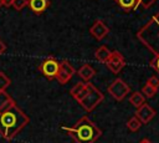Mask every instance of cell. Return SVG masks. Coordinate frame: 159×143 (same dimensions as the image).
<instances>
[{
  "mask_svg": "<svg viewBox=\"0 0 159 143\" xmlns=\"http://www.w3.org/2000/svg\"><path fill=\"white\" fill-rule=\"evenodd\" d=\"M108 93L116 99V101H123L127 95L130 92V87L122 80V78H116L107 88Z\"/></svg>",
  "mask_w": 159,
  "mask_h": 143,
  "instance_id": "5",
  "label": "cell"
},
{
  "mask_svg": "<svg viewBox=\"0 0 159 143\" xmlns=\"http://www.w3.org/2000/svg\"><path fill=\"white\" fill-rule=\"evenodd\" d=\"M155 114H157L155 109H154L150 104H148V103H143V104L139 106V107L137 108V111H135V116L139 118V121H140L143 124L149 123V122L155 117Z\"/></svg>",
  "mask_w": 159,
  "mask_h": 143,
  "instance_id": "9",
  "label": "cell"
},
{
  "mask_svg": "<svg viewBox=\"0 0 159 143\" xmlns=\"http://www.w3.org/2000/svg\"><path fill=\"white\" fill-rule=\"evenodd\" d=\"M76 73V70L75 67L66 60H63L61 63H60V70L57 72V76H56V80L58 81L60 85H66L72 77L73 75Z\"/></svg>",
  "mask_w": 159,
  "mask_h": 143,
  "instance_id": "8",
  "label": "cell"
},
{
  "mask_svg": "<svg viewBox=\"0 0 159 143\" xmlns=\"http://www.w3.org/2000/svg\"><path fill=\"white\" fill-rule=\"evenodd\" d=\"M142 122L139 121V118L137 116H133L130 117L128 121H127V128L130 131V132H138L139 128L142 127Z\"/></svg>",
  "mask_w": 159,
  "mask_h": 143,
  "instance_id": "17",
  "label": "cell"
},
{
  "mask_svg": "<svg viewBox=\"0 0 159 143\" xmlns=\"http://www.w3.org/2000/svg\"><path fill=\"white\" fill-rule=\"evenodd\" d=\"M109 32V29L107 27V25L102 21V20H96L94 24L91 26L89 29V34L98 41L103 40Z\"/></svg>",
  "mask_w": 159,
  "mask_h": 143,
  "instance_id": "10",
  "label": "cell"
},
{
  "mask_svg": "<svg viewBox=\"0 0 159 143\" xmlns=\"http://www.w3.org/2000/svg\"><path fill=\"white\" fill-rule=\"evenodd\" d=\"M139 41L154 55H159V11L137 32Z\"/></svg>",
  "mask_w": 159,
  "mask_h": 143,
  "instance_id": "3",
  "label": "cell"
},
{
  "mask_svg": "<svg viewBox=\"0 0 159 143\" xmlns=\"http://www.w3.org/2000/svg\"><path fill=\"white\" fill-rule=\"evenodd\" d=\"M5 50H6V46H5V44H4V42L0 40V56H1V55L5 52Z\"/></svg>",
  "mask_w": 159,
  "mask_h": 143,
  "instance_id": "25",
  "label": "cell"
},
{
  "mask_svg": "<svg viewBox=\"0 0 159 143\" xmlns=\"http://www.w3.org/2000/svg\"><path fill=\"white\" fill-rule=\"evenodd\" d=\"M30 118L16 106L15 102L0 111V136L11 141L27 123Z\"/></svg>",
  "mask_w": 159,
  "mask_h": 143,
  "instance_id": "1",
  "label": "cell"
},
{
  "mask_svg": "<svg viewBox=\"0 0 159 143\" xmlns=\"http://www.w3.org/2000/svg\"><path fill=\"white\" fill-rule=\"evenodd\" d=\"M4 6H6V7L12 6V0H4Z\"/></svg>",
  "mask_w": 159,
  "mask_h": 143,
  "instance_id": "26",
  "label": "cell"
},
{
  "mask_svg": "<svg viewBox=\"0 0 159 143\" xmlns=\"http://www.w3.org/2000/svg\"><path fill=\"white\" fill-rule=\"evenodd\" d=\"M155 2V0H139V5H142L144 9H148Z\"/></svg>",
  "mask_w": 159,
  "mask_h": 143,
  "instance_id": "23",
  "label": "cell"
},
{
  "mask_svg": "<svg viewBox=\"0 0 159 143\" xmlns=\"http://www.w3.org/2000/svg\"><path fill=\"white\" fill-rule=\"evenodd\" d=\"M158 92V87H155V86H153V85H150L149 82H145V85L142 87V93L147 97V98H150V97H153L155 93Z\"/></svg>",
  "mask_w": 159,
  "mask_h": 143,
  "instance_id": "19",
  "label": "cell"
},
{
  "mask_svg": "<svg viewBox=\"0 0 159 143\" xmlns=\"http://www.w3.org/2000/svg\"><path fill=\"white\" fill-rule=\"evenodd\" d=\"M4 6V0H0V7Z\"/></svg>",
  "mask_w": 159,
  "mask_h": 143,
  "instance_id": "28",
  "label": "cell"
},
{
  "mask_svg": "<svg viewBox=\"0 0 159 143\" xmlns=\"http://www.w3.org/2000/svg\"><path fill=\"white\" fill-rule=\"evenodd\" d=\"M12 102H15V101L10 97V95L6 91H0V111H2L4 108H6Z\"/></svg>",
  "mask_w": 159,
  "mask_h": 143,
  "instance_id": "18",
  "label": "cell"
},
{
  "mask_svg": "<svg viewBox=\"0 0 159 143\" xmlns=\"http://www.w3.org/2000/svg\"><path fill=\"white\" fill-rule=\"evenodd\" d=\"M76 143H94L101 136L102 131L86 116L80 118V121L73 127H62Z\"/></svg>",
  "mask_w": 159,
  "mask_h": 143,
  "instance_id": "2",
  "label": "cell"
},
{
  "mask_svg": "<svg viewBox=\"0 0 159 143\" xmlns=\"http://www.w3.org/2000/svg\"><path fill=\"white\" fill-rule=\"evenodd\" d=\"M129 102H130V104H133L134 107L138 108L139 106L145 103V96L142 92H133L129 97Z\"/></svg>",
  "mask_w": 159,
  "mask_h": 143,
  "instance_id": "16",
  "label": "cell"
},
{
  "mask_svg": "<svg viewBox=\"0 0 159 143\" xmlns=\"http://www.w3.org/2000/svg\"><path fill=\"white\" fill-rule=\"evenodd\" d=\"M39 68L48 80H53V78H56L57 72L60 70V62L53 57H48L42 61V63L40 65Z\"/></svg>",
  "mask_w": 159,
  "mask_h": 143,
  "instance_id": "6",
  "label": "cell"
},
{
  "mask_svg": "<svg viewBox=\"0 0 159 143\" xmlns=\"http://www.w3.org/2000/svg\"><path fill=\"white\" fill-rule=\"evenodd\" d=\"M104 99V96L103 93L94 86L89 82V87H88V91L87 93L84 95V97L82 99L78 101V103L81 104V107L86 111V112H91L93 111L102 101Z\"/></svg>",
  "mask_w": 159,
  "mask_h": 143,
  "instance_id": "4",
  "label": "cell"
},
{
  "mask_svg": "<svg viewBox=\"0 0 159 143\" xmlns=\"http://www.w3.org/2000/svg\"><path fill=\"white\" fill-rule=\"evenodd\" d=\"M150 65H152V67H154V70L159 73V55H158V56H154V58L150 61Z\"/></svg>",
  "mask_w": 159,
  "mask_h": 143,
  "instance_id": "22",
  "label": "cell"
},
{
  "mask_svg": "<svg viewBox=\"0 0 159 143\" xmlns=\"http://www.w3.org/2000/svg\"><path fill=\"white\" fill-rule=\"evenodd\" d=\"M111 52H112V51H111L107 46L102 45V46H99V47L96 50V52H94V57H96V60H97L98 62H101V63H106L107 60H108L109 56H111Z\"/></svg>",
  "mask_w": 159,
  "mask_h": 143,
  "instance_id": "14",
  "label": "cell"
},
{
  "mask_svg": "<svg viewBox=\"0 0 159 143\" xmlns=\"http://www.w3.org/2000/svg\"><path fill=\"white\" fill-rule=\"evenodd\" d=\"M27 2H29V0H12V7L16 11H20L25 6H27Z\"/></svg>",
  "mask_w": 159,
  "mask_h": 143,
  "instance_id": "21",
  "label": "cell"
},
{
  "mask_svg": "<svg viewBox=\"0 0 159 143\" xmlns=\"http://www.w3.org/2000/svg\"><path fill=\"white\" fill-rule=\"evenodd\" d=\"M139 143H152V142H150V141H149L148 138H143V139H142V141H140Z\"/></svg>",
  "mask_w": 159,
  "mask_h": 143,
  "instance_id": "27",
  "label": "cell"
},
{
  "mask_svg": "<svg viewBox=\"0 0 159 143\" xmlns=\"http://www.w3.org/2000/svg\"><path fill=\"white\" fill-rule=\"evenodd\" d=\"M27 6L35 14H42L50 6V1L48 0H29Z\"/></svg>",
  "mask_w": 159,
  "mask_h": 143,
  "instance_id": "13",
  "label": "cell"
},
{
  "mask_svg": "<svg viewBox=\"0 0 159 143\" xmlns=\"http://www.w3.org/2000/svg\"><path fill=\"white\" fill-rule=\"evenodd\" d=\"M147 82H149L150 85H153V86H155V87L159 88V77L158 76H152L150 78H148Z\"/></svg>",
  "mask_w": 159,
  "mask_h": 143,
  "instance_id": "24",
  "label": "cell"
},
{
  "mask_svg": "<svg viewBox=\"0 0 159 143\" xmlns=\"http://www.w3.org/2000/svg\"><path fill=\"white\" fill-rule=\"evenodd\" d=\"M88 87H89V81L88 82H77L70 91L71 96L78 102L80 99H82L84 97V95L87 93L88 91Z\"/></svg>",
  "mask_w": 159,
  "mask_h": 143,
  "instance_id": "11",
  "label": "cell"
},
{
  "mask_svg": "<svg viewBox=\"0 0 159 143\" xmlns=\"http://www.w3.org/2000/svg\"><path fill=\"white\" fill-rule=\"evenodd\" d=\"M10 85H11V80L4 72L0 71V91H5Z\"/></svg>",
  "mask_w": 159,
  "mask_h": 143,
  "instance_id": "20",
  "label": "cell"
},
{
  "mask_svg": "<svg viewBox=\"0 0 159 143\" xmlns=\"http://www.w3.org/2000/svg\"><path fill=\"white\" fill-rule=\"evenodd\" d=\"M118 6L123 9L124 11H130L135 10L139 6V0H116Z\"/></svg>",
  "mask_w": 159,
  "mask_h": 143,
  "instance_id": "15",
  "label": "cell"
},
{
  "mask_svg": "<svg viewBox=\"0 0 159 143\" xmlns=\"http://www.w3.org/2000/svg\"><path fill=\"white\" fill-rule=\"evenodd\" d=\"M77 75L80 76V78L83 80V82H88L91 81V78H93V76L96 75V70L88 65V63H84L80 67V70L77 71Z\"/></svg>",
  "mask_w": 159,
  "mask_h": 143,
  "instance_id": "12",
  "label": "cell"
},
{
  "mask_svg": "<svg viewBox=\"0 0 159 143\" xmlns=\"http://www.w3.org/2000/svg\"><path fill=\"white\" fill-rule=\"evenodd\" d=\"M106 66L107 68L113 72V73H119L122 71V68L125 66V60L123 57V55L119 52V51H112L111 52V56L107 60L106 62Z\"/></svg>",
  "mask_w": 159,
  "mask_h": 143,
  "instance_id": "7",
  "label": "cell"
}]
</instances>
